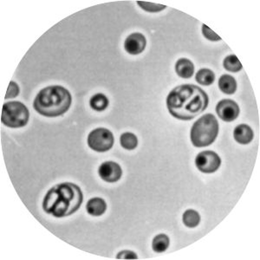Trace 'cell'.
Returning <instances> with one entry per match:
<instances>
[{"label": "cell", "mask_w": 260, "mask_h": 260, "mask_svg": "<svg viewBox=\"0 0 260 260\" xmlns=\"http://www.w3.org/2000/svg\"><path fill=\"white\" fill-rule=\"evenodd\" d=\"M146 38L139 32L132 33L124 42V49L130 55L140 54L146 48Z\"/></svg>", "instance_id": "10"}, {"label": "cell", "mask_w": 260, "mask_h": 260, "mask_svg": "<svg viewBox=\"0 0 260 260\" xmlns=\"http://www.w3.org/2000/svg\"><path fill=\"white\" fill-rule=\"evenodd\" d=\"M30 111L20 102H8L4 104L1 112V122L8 128H23L29 122Z\"/></svg>", "instance_id": "5"}, {"label": "cell", "mask_w": 260, "mask_h": 260, "mask_svg": "<svg viewBox=\"0 0 260 260\" xmlns=\"http://www.w3.org/2000/svg\"><path fill=\"white\" fill-rule=\"evenodd\" d=\"M224 68L230 72H238L242 70V64L235 55L228 56L223 62Z\"/></svg>", "instance_id": "20"}, {"label": "cell", "mask_w": 260, "mask_h": 260, "mask_svg": "<svg viewBox=\"0 0 260 260\" xmlns=\"http://www.w3.org/2000/svg\"><path fill=\"white\" fill-rule=\"evenodd\" d=\"M82 200L81 188L72 182H64L50 189L44 198L42 209L56 218H64L78 211Z\"/></svg>", "instance_id": "2"}, {"label": "cell", "mask_w": 260, "mask_h": 260, "mask_svg": "<svg viewBox=\"0 0 260 260\" xmlns=\"http://www.w3.org/2000/svg\"><path fill=\"white\" fill-rule=\"evenodd\" d=\"M107 209V204L102 198H92L86 205V210L92 216H101Z\"/></svg>", "instance_id": "13"}, {"label": "cell", "mask_w": 260, "mask_h": 260, "mask_svg": "<svg viewBox=\"0 0 260 260\" xmlns=\"http://www.w3.org/2000/svg\"><path fill=\"white\" fill-rule=\"evenodd\" d=\"M254 131L246 124H240L235 128L234 136L235 140L242 145H246L254 139Z\"/></svg>", "instance_id": "11"}, {"label": "cell", "mask_w": 260, "mask_h": 260, "mask_svg": "<svg viewBox=\"0 0 260 260\" xmlns=\"http://www.w3.org/2000/svg\"><path fill=\"white\" fill-rule=\"evenodd\" d=\"M176 72L180 78L185 79L192 78L194 73V65L189 59H179L176 64Z\"/></svg>", "instance_id": "12"}, {"label": "cell", "mask_w": 260, "mask_h": 260, "mask_svg": "<svg viewBox=\"0 0 260 260\" xmlns=\"http://www.w3.org/2000/svg\"><path fill=\"white\" fill-rule=\"evenodd\" d=\"M72 102V94L67 88L60 85H52L38 92L33 108L44 116L58 117L68 110Z\"/></svg>", "instance_id": "3"}, {"label": "cell", "mask_w": 260, "mask_h": 260, "mask_svg": "<svg viewBox=\"0 0 260 260\" xmlns=\"http://www.w3.org/2000/svg\"><path fill=\"white\" fill-rule=\"evenodd\" d=\"M195 165L200 172L212 174L216 172L221 165V159L218 154L214 151H203L195 158Z\"/></svg>", "instance_id": "7"}, {"label": "cell", "mask_w": 260, "mask_h": 260, "mask_svg": "<svg viewBox=\"0 0 260 260\" xmlns=\"http://www.w3.org/2000/svg\"><path fill=\"white\" fill-rule=\"evenodd\" d=\"M202 34H203V36H205L206 38L210 40V41L216 42V41L221 40L220 36H218L214 32H212V30L208 26H206V24L202 26Z\"/></svg>", "instance_id": "23"}, {"label": "cell", "mask_w": 260, "mask_h": 260, "mask_svg": "<svg viewBox=\"0 0 260 260\" xmlns=\"http://www.w3.org/2000/svg\"><path fill=\"white\" fill-rule=\"evenodd\" d=\"M218 134V122L212 114L200 117L192 125L190 138L196 148L210 146L214 142Z\"/></svg>", "instance_id": "4"}, {"label": "cell", "mask_w": 260, "mask_h": 260, "mask_svg": "<svg viewBox=\"0 0 260 260\" xmlns=\"http://www.w3.org/2000/svg\"><path fill=\"white\" fill-rule=\"evenodd\" d=\"M108 104H110V102H108L107 96L102 93L94 94L90 98V101L91 108L96 111H99V112L105 110L108 106Z\"/></svg>", "instance_id": "16"}, {"label": "cell", "mask_w": 260, "mask_h": 260, "mask_svg": "<svg viewBox=\"0 0 260 260\" xmlns=\"http://www.w3.org/2000/svg\"><path fill=\"white\" fill-rule=\"evenodd\" d=\"M209 98L205 91L194 84L177 86L166 98L169 113L176 119L190 120L206 110Z\"/></svg>", "instance_id": "1"}, {"label": "cell", "mask_w": 260, "mask_h": 260, "mask_svg": "<svg viewBox=\"0 0 260 260\" xmlns=\"http://www.w3.org/2000/svg\"><path fill=\"white\" fill-rule=\"evenodd\" d=\"M116 258L117 260H137L138 256L132 250H122L117 254Z\"/></svg>", "instance_id": "24"}, {"label": "cell", "mask_w": 260, "mask_h": 260, "mask_svg": "<svg viewBox=\"0 0 260 260\" xmlns=\"http://www.w3.org/2000/svg\"><path fill=\"white\" fill-rule=\"evenodd\" d=\"M216 112L221 120L231 122L237 119L240 110L237 102L230 99H224L217 104Z\"/></svg>", "instance_id": "8"}, {"label": "cell", "mask_w": 260, "mask_h": 260, "mask_svg": "<svg viewBox=\"0 0 260 260\" xmlns=\"http://www.w3.org/2000/svg\"><path fill=\"white\" fill-rule=\"evenodd\" d=\"M182 220L186 228H194L200 224V216L198 214V212L192 209H188L183 214Z\"/></svg>", "instance_id": "17"}, {"label": "cell", "mask_w": 260, "mask_h": 260, "mask_svg": "<svg viewBox=\"0 0 260 260\" xmlns=\"http://www.w3.org/2000/svg\"><path fill=\"white\" fill-rule=\"evenodd\" d=\"M20 92V86L18 85L16 82L12 81L10 82V84L8 86L7 88L6 94L4 98L8 100L10 98H15L18 96Z\"/></svg>", "instance_id": "22"}, {"label": "cell", "mask_w": 260, "mask_h": 260, "mask_svg": "<svg viewBox=\"0 0 260 260\" xmlns=\"http://www.w3.org/2000/svg\"><path fill=\"white\" fill-rule=\"evenodd\" d=\"M120 146L127 150H136L138 145V139L136 136L133 133L126 132L120 137Z\"/></svg>", "instance_id": "19"}, {"label": "cell", "mask_w": 260, "mask_h": 260, "mask_svg": "<svg viewBox=\"0 0 260 260\" xmlns=\"http://www.w3.org/2000/svg\"><path fill=\"white\" fill-rule=\"evenodd\" d=\"M114 136L110 130L104 128H98L88 134V146L99 153L111 150L114 145Z\"/></svg>", "instance_id": "6"}, {"label": "cell", "mask_w": 260, "mask_h": 260, "mask_svg": "<svg viewBox=\"0 0 260 260\" xmlns=\"http://www.w3.org/2000/svg\"><path fill=\"white\" fill-rule=\"evenodd\" d=\"M169 244H170V240L168 236L166 234H160L154 238L152 247L156 252L162 254L168 248Z\"/></svg>", "instance_id": "18"}, {"label": "cell", "mask_w": 260, "mask_h": 260, "mask_svg": "<svg viewBox=\"0 0 260 260\" xmlns=\"http://www.w3.org/2000/svg\"><path fill=\"white\" fill-rule=\"evenodd\" d=\"M196 82L203 86H209L212 84L215 81V74L209 68L200 70L195 76Z\"/></svg>", "instance_id": "15"}, {"label": "cell", "mask_w": 260, "mask_h": 260, "mask_svg": "<svg viewBox=\"0 0 260 260\" xmlns=\"http://www.w3.org/2000/svg\"><path fill=\"white\" fill-rule=\"evenodd\" d=\"M218 88L224 94H234L237 90V82L232 76H221L218 80Z\"/></svg>", "instance_id": "14"}, {"label": "cell", "mask_w": 260, "mask_h": 260, "mask_svg": "<svg viewBox=\"0 0 260 260\" xmlns=\"http://www.w3.org/2000/svg\"><path fill=\"white\" fill-rule=\"evenodd\" d=\"M137 4L142 10H146L148 12H159L165 10L166 8V6L150 3V2H146V1H137Z\"/></svg>", "instance_id": "21"}, {"label": "cell", "mask_w": 260, "mask_h": 260, "mask_svg": "<svg viewBox=\"0 0 260 260\" xmlns=\"http://www.w3.org/2000/svg\"><path fill=\"white\" fill-rule=\"evenodd\" d=\"M98 174L104 182L114 183L120 179L122 176V170L118 163L105 162L99 166Z\"/></svg>", "instance_id": "9"}]
</instances>
